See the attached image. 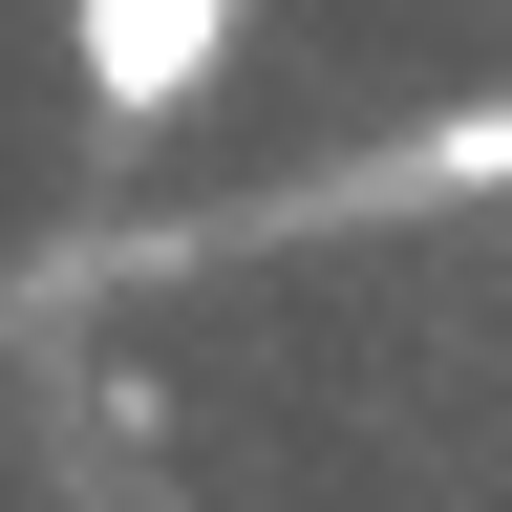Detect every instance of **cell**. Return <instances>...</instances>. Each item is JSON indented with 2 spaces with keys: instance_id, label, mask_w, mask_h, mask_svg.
<instances>
[{
  "instance_id": "6da1fadb",
  "label": "cell",
  "mask_w": 512,
  "mask_h": 512,
  "mask_svg": "<svg viewBox=\"0 0 512 512\" xmlns=\"http://www.w3.org/2000/svg\"><path fill=\"white\" fill-rule=\"evenodd\" d=\"M214 43H235V0H64V64H86L107 128H171L214 86Z\"/></svg>"
}]
</instances>
